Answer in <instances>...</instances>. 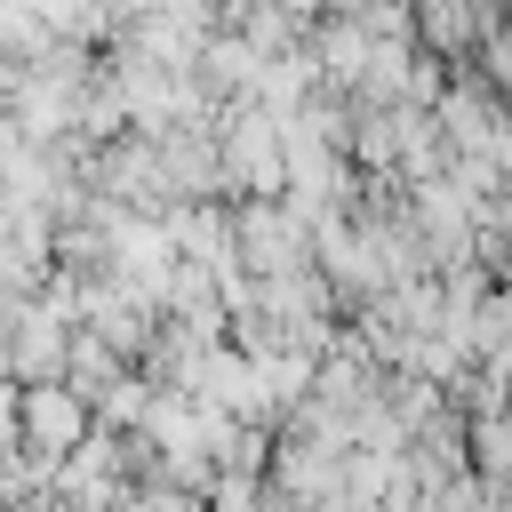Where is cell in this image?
Here are the masks:
<instances>
[{"label": "cell", "mask_w": 512, "mask_h": 512, "mask_svg": "<svg viewBox=\"0 0 512 512\" xmlns=\"http://www.w3.org/2000/svg\"><path fill=\"white\" fill-rule=\"evenodd\" d=\"M80 432H88V400H80L64 376H24V384H16V448L64 456Z\"/></svg>", "instance_id": "cell-1"}, {"label": "cell", "mask_w": 512, "mask_h": 512, "mask_svg": "<svg viewBox=\"0 0 512 512\" xmlns=\"http://www.w3.org/2000/svg\"><path fill=\"white\" fill-rule=\"evenodd\" d=\"M64 336H72V312L48 304V296H24L16 328H8V376H56L64 368Z\"/></svg>", "instance_id": "cell-2"}, {"label": "cell", "mask_w": 512, "mask_h": 512, "mask_svg": "<svg viewBox=\"0 0 512 512\" xmlns=\"http://www.w3.org/2000/svg\"><path fill=\"white\" fill-rule=\"evenodd\" d=\"M120 368H128V360H120L104 336H88V328H72V336H64V368H56V376H64L80 400H96V384H112Z\"/></svg>", "instance_id": "cell-3"}, {"label": "cell", "mask_w": 512, "mask_h": 512, "mask_svg": "<svg viewBox=\"0 0 512 512\" xmlns=\"http://www.w3.org/2000/svg\"><path fill=\"white\" fill-rule=\"evenodd\" d=\"M144 400H152V376H144V368L128 360V368H120L112 384H96V400H88V416H96V424H112V432H128V424L144 416Z\"/></svg>", "instance_id": "cell-4"}]
</instances>
